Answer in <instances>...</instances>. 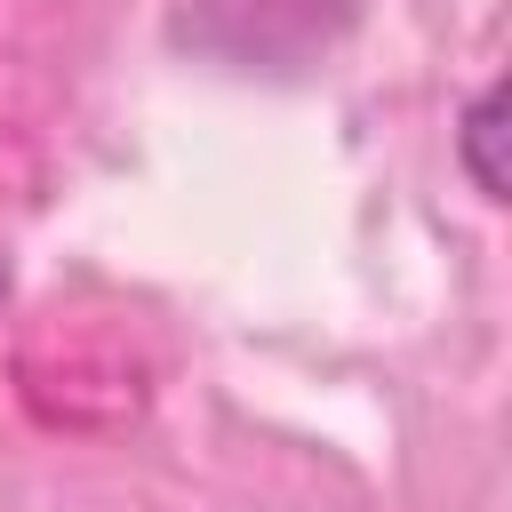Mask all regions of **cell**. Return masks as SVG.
Returning a JSON list of instances; mask_svg holds the SVG:
<instances>
[{"label": "cell", "instance_id": "6da1fadb", "mask_svg": "<svg viewBox=\"0 0 512 512\" xmlns=\"http://www.w3.org/2000/svg\"><path fill=\"white\" fill-rule=\"evenodd\" d=\"M496 144H504V88H480V96L464 104V120H456V160H464V176H472L480 200H504V160H496Z\"/></svg>", "mask_w": 512, "mask_h": 512}, {"label": "cell", "instance_id": "7a4b0ae2", "mask_svg": "<svg viewBox=\"0 0 512 512\" xmlns=\"http://www.w3.org/2000/svg\"><path fill=\"white\" fill-rule=\"evenodd\" d=\"M0 296H8V264H0Z\"/></svg>", "mask_w": 512, "mask_h": 512}]
</instances>
